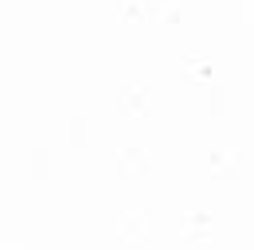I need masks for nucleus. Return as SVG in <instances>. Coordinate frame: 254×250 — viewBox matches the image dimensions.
<instances>
[]
</instances>
